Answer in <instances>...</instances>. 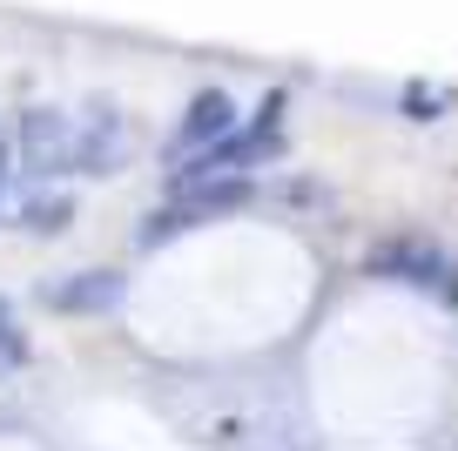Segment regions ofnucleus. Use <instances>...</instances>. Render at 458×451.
Wrapping results in <instances>:
<instances>
[{
	"label": "nucleus",
	"mask_w": 458,
	"mask_h": 451,
	"mask_svg": "<svg viewBox=\"0 0 458 451\" xmlns=\"http://www.w3.org/2000/svg\"><path fill=\"white\" fill-rule=\"evenodd\" d=\"M14 141H21V162L34 175H74V162H81V122L61 108H28Z\"/></svg>",
	"instance_id": "nucleus-3"
},
{
	"label": "nucleus",
	"mask_w": 458,
	"mask_h": 451,
	"mask_svg": "<svg viewBox=\"0 0 458 451\" xmlns=\"http://www.w3.org/2000/svg\"><path fill=\"white\" fill-rule=\"evenodd\" d=\"M14 364H28V330H21L14 311L0 303V370H14Z\"/></svg>",
	"instance_id": "nucleus-7"
},
{
	"label": "nucleus",
	"mask_w": 458,
	"mask_h": 451,
	"mask_svg": "<svg viewBox=\"0 0 458 451\" xmlns=\"http://www.w3.org/2000/svg\"><path fill=\"white\" fill-rule=\"evenodd\" d=\"M0 169H7V156H0Z\"/></svg>",
	"instance_id": "nucleus-8"
},
{
	"label": "nucleus",
	"mask_w": 458,
	"mask_h": 451,
	"mask_svg": "<svg viewBox=\"0 0 458 451\" xmlns=\"http://www.w3.org/2000/svg\"><path fill=\"white\" fill-rule=\"evenodd\" d=\"M114 162H129V128H122V115L108 101H95L81 122V162H74V175H108Z\"/></svg>",
	"instance_id": "nucleus-5"
},
{
	"label": "nucleus",
	"mask_w": 458,
	"mask_h": 451,
	"mask_svg": "<svg viewBox=\"0 0 458 451\" xmlns=\"http://www.w3.org/2000/svg\"><path fill=\"white\" fill-rule=\"evenodd\" d=\"M114 290H122L114 277L88 269V277H68V283H55V290H47V303H55V311H108V303H114Z\"/></svg>",
	"instance_id": "nucleus-6"
},
{
	"label": "nucleus",
	"mask_w": 458,
	"mask_h": 451,
	"mask_svg": "<svg viewBox=\"0 0 458 451\" xmlns=\"http://www.w3.org/2000/svg\"><path fill=\"white\" fill-rule=\"evenodd\" d=\"M236 135V101L223 95V88H202L196 101H189L182 108V122H175V141H169V156L182 162H202L209 156V149H223V141Z\"/></svg>",
	"instance_id": "nucleus-4"
},
{
	"label": "nucleus",
	"mask_w": 458,
	"mask_h": 451,
	"mask_svg": "<svg viewBox=\"0 0 458 451\" xmlns=\"http://www.w3.org/2000/svg\"><path fill=\"white\" fill-rule=\"evenodd\" d=\"M243 202H250V175H243V169H229V175H175V183H169V202L148 216L142 236L162 243V236L196 229V223H209V216H223V209H243Z\"/></svg>",
	"instance_id": "nucleus-1"
},
{
	"label": "nucleus",
	"mask_w": 458,
	"mask_h": 451,
	"mask_svg": "<svg viewBox=\"0 0 458 451\" xmlns=\"http://www.w3.org/2000/svg\"><path fill=\"white\" fill-rule=\"evenodd\" d=\"M364 269L404 283V290H418V296H445V303H458V263L431 236H391V243H377V250L364 256Z\"/></svg>",
	"instance_id": "nucleus-2"
}]
</instances>
